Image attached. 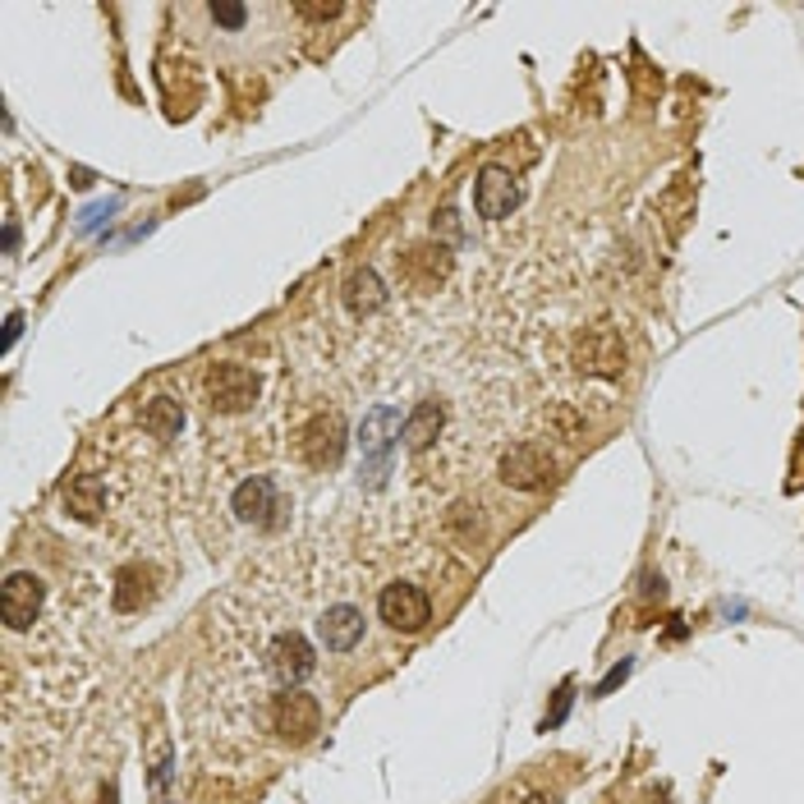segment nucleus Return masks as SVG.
I'll list each match as a JSON object with an SVG mask.
<instances>
[{"label":"nucleus","mask_w":804,"mask_h":804,"mask_svg":"<svg viewBox=\"0 0 804 804\" xmlns=\"http://www.w3.org/2000/svg\"><path fill=\"white\" fill-rule=\"evenodd\" d=\"M203 387H208V405L216 414H239V410H249L258 400L262 382H258V373L244 368V364H212Z\"/></svg>","instance_id":"nucleus-1"},{"label":"nucleus","mask_w":804,"mask_h":804,"mask_svg":"<svg viewBox=\"0 0 804 804\" xmlns=\"http://www.w3.org/2000/svg\"><path fill=\"white\" fill-rule=\"evenodd\" d=\"M377 616H382L391 630H400V635H418L423 625L433 620V602H428V593H423L418 584L395 579V584H387L382 598H377Z\"/></svg>","instance_id":"nucleus-2"},{"label":"nucleus","mask_w":804,"mask_h":804,"mask_svg":"<svg viewBox=\"0 0 804 804\" xmlns=\"http://www.w3.org/2000/svg\"><path fill=\"white\" fill-rule=\"evenodd\" d=\"M400 433H405V428H400V410L377 405V410H368V414H364L359 446H364V469H368V478H373V483L387 474V464H391V446H395V437H400Z\"/></svg>","instance_id":"nucleus-3"},{"label":"nucleus","mask_w":804,"mask_h":804,"mask_svg":"<svg viewBox=\"0 0 804 804\" xmlns=\"http://www.w3.org/2000/svg\"><path fill=\"white\" fill-rule=\"evenodd\" d=\"M556 478V464L552 456L543 451V446H510V451L501 456V483L516 487V493H539V487H547Z\"/></svg>","instance_id":"nucleus-4"},{"label":"nucleus","mask_w":804,"mask_h":804,"mask_svg":"<svg viewBox=\"0 0 804 804\" xmlns=\"http://www.w3.org/2000/svg\"><path fill=\"white\" fill-rule=\"evenodd\" d=\"M345 456V423L341 414H318L312 423H304L299 433V460L312 469H336Z\"/></svg>","instance_id":"nucleus-5"},{"label":"nucleus","mask_w":804,"mask_h":804,"mask_svg":"<svg viewBox=\"0 0 804 804\" xmlns=\"http://www.w3.org/2000/svg\"><path fill=\"white\" fill-rule=\"evenodd\" d=\"M575 368L589 377H620L625 368V341L616 336L612 327H593L579 336L575 345Z\"/></svg>","instance_id":"nucleus-6"},{"label":"nucleus","mask_w":804,"mask_h":804,"mask_svg":"<svg viewBox=\"0 0 804 804\" xmlns=\"http://www.w3.org/2000/svg\"><path fill=\"white\" fill-rule=\"evenodd\" d=\"M230 510H235V520L253 524V529L276 524V510H281V493H276V483L267 478V474L244 478V483L235 487V497H230Z\"/></svg>","instance_id":"nucleus-7"},{"label":"nucleus","mask_w":804,"mask_h":804,"mask_svg":"<svg viewBox=\"0 0 804 804\" xmlns=\"http://www.w3.org/2000/svg\"><path fill=\"white\" fill-rule=\"evenodd\" d=\"M0 612H5L10 630H28L42 612V579L28 570H14L5 579V589H0Z\"/></svg>","instance_id":"nucleus-8"},{"label":"nucleus","mask_w":804,"mask_h":804,"mask_svg":"<svg viewBox=\"0 0 804 804\" xmlns=\"http://www.w3.org/2000/svg\"><path fill=\"white\" fill-rule=\"evenodd\" d=\"M474 208H478V216H487V221L510 216V212L520 208V180H516L510 170H501V166H487V170L478 175Z\"/></svg>","instance_id":"nucleus-9"},{"label":"nucleus","mask_w":804,"mask_h":804,"mask_svg":"<svg viewBox=\"0 0 804 804\" xmlns=\"http://www.w3.org/2000/svg\"><path fill=\"white\" fill-rule=\"evenodd\" d=\"M322 726V704L312 695H299V689H289V695L276 699V731L285 735L289 745H304L312 741V731Z\"/></svg>","instance_id":"nucleus-10"},{"label":"nucleus","mask_w":804,"mask_h":804,"mask_svg":"<svg viewBox=\"0 0 804 804\" xmlns=\"http://www.w3.org/2000/svg\"><path fill=\"white\" fill-rule=\"evenodd\" d=\"M318 639L327 653H350L359 649L364 639V612L350 607V602H336V607H327L322 620H318Z\"/></svg>","instance_id":"nucleus-11"},{"label":"nucleus","mask_w":804,"mask_h":804,"mask_svg":"<svg viewBox=\"0 0 804 804\" xmlns=\"http://www.w3.org/2000/svg\"><path fill=\"white\" fill-rule=\"evenodd\" d=\"M312 666H318V658H312V649H308V639L304 635H281L276 643H272V672H276V681L289 689V685H299V681H308L312 676Z\"/></svg>","instance_id":"nucleus-12"},{"label":"nucleus","mask_w":804,"mask_h":804,"mask_svg":"<svg viewBox=\"0 0 804 804\" xmlns=\"http://www.w3.org/2000/svg\"><path fill=\"white\" fill-rule=\"evenodd\" d=\"M341 299H345V308L354 312V318H368V312H377L387 304V285H382V276H377L373 267H359V272H350Z\"/></svg>","instance_id":"nucleus-13"},{"label":"nucleus","mask_w":804,"mask_h":804,"mask_svg":"<svg viewBox=\"0 0 804 804\" xmlns=\"http://www.w3.org/2000/svg\"><path fill=\"white\" fill-rule=\"evenodd\" d=\"M446 272H451V253L441 249H410L405 253V276H410V285H418V289H433L437 281H446Z\"/></svg>","instance_id":"nucleus-14"},{"label":"nucleus","mask_w":804,"mask_h":804,"mask_svg":"<svg viewBox=\"0 0 804 804\" xmlns=\"http://www.w3.org/2000/svg\"><path fill=\"white\" fill-rule=\"evenodd\" d=\"M64 506H70L79 520H97L102 510H106V487H102V478H97V474H79L70 487H64Z\"/></svg>","instance_id":"nucleus-15"},{"label":"nucleus","mask_w":804,"mask_h":804,"mask_svg":"<svg viewBox=\"0 0 804 804\" xmlns=\"http://www.w3.org/2000/svg\"><path fill=\"white\" fill-rule=\"evenodd\" d=\"M143 428H147L152 437H162V441L180 437V428H185V410H180V400H170V395H152V400H147V410H143Z\"/></svg>","instance_id":"nucleus-16"},{"label":"nucleus","mask_w":804,"mask_h":804,"mask_svg":"<svg viewBox=\"0 0 804 804\" xmlns=\"http://www.w3.org/2000/svg\"><path fill=\"white\" fill-rule=\"evenodd\" d=\"M441 423H446V414H441L437 400H423V405L405 418V446L410 451H428L433 437L441 433Z\"/></svg>","instance_id":"nucleus-17"},{"label":"nucleus","mask_w":804,"mask_h":804,"mask_svg":"<svg viewBox=\"0 0 804 804\" xmlns=\"http://www.w3.org/2000/svg\"><path fill=\"white\" fill-rule=\"evenodd\" d=\"M139 584L147 589V570L133 566V570L120 575V589H116V607L120 612H133V607H143V602H147V598H139Z\"/></svg>","instance_id":"nucleus-18"},{"label":"nucleus","mask_w":804,"mask_h":804,"mask_svg":"<svg viewBox=\"0 0 804 804\" xmlns=\"http://www.w3.org/2000/svg\"><path fill=\"white\" fill-rule=\"evenodd\" d=\"M570 704H575V685L566 681L561 689H556V704H552V712L543 718V731H552V726H561L566 722V712H570Z\"/></svg>","instance_id":"nucleus-19"},{"label":"nucleus","mask_w":804,"mask_h":804,"mask_svg":"<svg viewBox=\"0 0 804 804\" xmlns=\"http://www.w3.org/2000/svg\"><path fill=\"white\" fill-rule=\"evenodd\" d=\"M630 672H635V662H620V666H612V672H607V681H602V685L593 689V695H612V689H616L625 676H630Z\"/></svg>","instance_id":"nucleus-20"},{"label":"nucleus","mask_w":804,"mask_h":804,"mask_svg":"<svg viewBox=\"0 0 804 804\" xmlns=\"http://www.w3.org/2000/svg\"><path fill=\"white\" fill-rule=\"evenodd\" d=\"M299 14H304V19H336L341 5H299Z\"/></svg>","instance_id":"nucleus-21"},{"label":"nucleus","mask_w":804,"mask_h":804,"mask_svg":"<svg viewBox=\"0 0 804 804\" xmlns=\"http://www.w3.org/2000/svg\"><path fill=\"white\" fill-rule=\"evenodd\" d=\"M19 327H24V318H19V312H10V322H5V350L14 345V336H19Z\"/></svg>","instance_id":"nucleus-22"},{"label":"nucleus","mask_w":804,"mask_h":804,"mask_svg":"<svg viewBox=\"0 0 804 804\" xmlns=\"http://www.w3.org/2000/svg\"><path fill=\"white\" fill-rule=\"evenodd\" d=\"M14 244H19V230H14V221L5 226V253H14Z\"/></svg>","instance_id":"nucleus-23"},{"label":"nucleus","mask_w":804,"mask_h":804,"mask_svg":"<svg viewBox=\"0 0 804 804\" xmlns=\"http://www.w3.org/2000/svg\"><path fill=\"white\" fill-rule=\"evenodd\" d=\"M524 804H556L552 795H543V791H533V795H524Z\"/></svg>","instance_id":"nucleus-24"}]
</instances>
